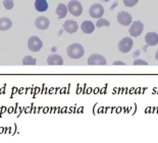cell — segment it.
Listing matches in <instances>:
<instances>
[{
	"mask_svg": "<svg viewBox=\"0 0 158 143\" xmlns=\"http://www.w3.org/2000/svg\"><path fill=\"white\" fill-rule=\"evenodd\" d=\"M66 53H68L69 58L80 59L85 54V50H84V47L82 45L78 44V43H75V44L69 46L68 49H66Z\"/></svg>",
	"mask_w": 158,
	"mask_h": 143,
	"instance_id": "obj_1",
	"label": "cell"
},
{
	"mask_svg": "<svg viewBox=\"0 0 158 143\" xmlns=\"http://www.w3.org/2000/svg\"><path fill=\"white\" fill-rule=\"evenodd\" d=\"M43 47L42 40L38 38L37 36H32L31 38L28 40V48L30 51L32 52H38Z\"/></svg>",
	"mask_w": 158,
	"mask_h": 143,
	"instance_id": "obj_2",
	"label": "cell"
},
{
	"mask_svg": "<svg viewBox=\"0 0 158 143\" xmlns=\"http://www.w3.org/2000/svg\"><path fill=\"white\" fill-rule=\"evenodd\" d=\"M68 9L73 16H80L83 13V6L78 0H70L68 4Z\"/></svg>",
	"mask_w": 158,
	"mask_h": 143,
	"instance_id": "obj_3",
	"label": "cell"
},
{
	"mask_svg": "<svg viewBox=\"0 0 158 143\" xmlns=\"http://www.w3.org/2000/svg\"><path fill=\"white\" fill-rule=\"evenodd\" d=\"M89 14L93 18H101L104 14V8L100 3H95L90 7Z\"/></svg>",
	"mask_w": 158,
	"mask_h": 143,
	"instance_id": "obj_4",
	"label": "cell"
},
{
	"mask_svg": "<svg viewBox=\"0 0 158 143\" xmlns=\"http://www.w3.org/2000/svg\"><path fill=\"white\" fill-rule=\"evenodd\" d=\"M143 29H144V25L142 21H134L132 22L131 25V28H130V35L132 37H137L141 36V34L143 33Z\"/></svg>",
	"mask_w": 158,
	"mask_h": 143,
	"instance_id": "obj_5",
	"label": "cell"
},
{
	"mask_svg": "<svg viewBox=\"0 0 158 143\" xmlns=\"http://www.w3.org/2000/svg\"><path fill=\"white\" fill-rule=\"evenodd\" d=\"M118 50L122 53H129L133 48V40L131 38H123L118 43Z\"/></svg>",
	"mask_w": 158,
	"mask_h": 143,
	"instance_id": "obj_6",
	"label": "cell"
},
{
	"mask_svg": "<svg viewBox=\"0 0 158 143\" xmlns=\"http://www.w3.org/2000/svg\"><path fill=\"white\" fill-rule=\"evenodd\" d=\"M117 21L124 26H129L130 25H132L133 17L130 13H127L126 11H120L117 14Z\"/></svg>",
	"mask_w": 158,
	"mask_h": 143,
	"instance_id": "obj_7",
	"label": "cell"
},
{
	"mask_svg": "<svg viewBox=\"0 0 158 143\" xmlns=\"http://www.w3.org/2000/svg\"><path fill=\"white\" fill-rule=\"evenodd\" d=\"M88 64L89 65H105L106 59L102 55L99 54H93L88 58Z\"/></svg>",
	"mask_w": 158,
	"mask_h": 143,
	"instance_id": "obj_8",
	"label": "cell"
},
{
	"mask_svg": "<svg viewBox=\"0 0 158 143\" xmlns=\"http://www.w3.org/2000/svg\"><path fill=\"white\" fill-rule=\"evenodd\" d=\"M49 25H50V21L46 16H39V17H37L36 21H35L36 28L39 29H42V31L48 29Z\"/></svg>",
	"mask_w": 158,
	"mask_h": 143,
	"instance_id": "obj_9",
	"label": "cell"
},
{
	"mask_svg": "<svg viewBox=\"0 0 158 143\" xmlns=\"http://www.w3.org/2000/svg\"><path fill=\"white\" fill-rule=\"evenodd\" d=\"M63 29L66 33L69 34H75V33L78 31L79 25L77 24V21H66L64 24H63Z\"/></svg>",
	"mask_w": 158,
	"mask_h": 143,
	"instance_id": "obj_10",
	"label": "cell"
},
{
	"mask_svg": "<svg viewBox=\"0 0 158 143\" xmlns=\"http://www.w3.org/2000/svg\"><path fill=\"white\" fill-rule=\"evenodd\" d=\"M145 41L148 46L154 47V46L158 45V34H156V33H154V32L148 33L145 37Z\"/></svg>",
	"mask_w": 158,
	"mask_h": 143,
	"instance_id": "obj_11",
	"label": "cell"
},
{
	"mask_svg": "<svg viewBox=\"0 0 158 143\" xmlns=\"http://www.w3.org/2000/svg\"><path fill=\"white\" fill-rule=\"evenodd\" d=\"M47 63L49 65H62L63 64V59L61 56L57 54H52L49 55L47 58Z\"/></svg>",
	"mask_w": 158,
	"mask_h": 143,
	"instance_id": "obj_12",
	"label": "cell"
},
{
	"mask_svg": "<svg viewBox=\"0 0 158 143\" xmlns=\"http://www.w3.org/2000/svg\"><path fill=\"white\" fill-rule=\"evenodd\" d=\"M81 29H82V31L85 33V34H92L94 32V29H95V25L93 24L92 21H85L81 25Z\"/></svg>",
	"mask_w": 158,
	"mask_h": 143,
	"instance_id": "obj_13",
	"label": "cell"
},
{
	"mask_svg": "<svg viewBox=\"0 0 158 143\" xmlns=\"http://www.w3.org/2000/svg\"><path fill=\"white\" fill-rule=\"evenodd\" d=\"M69 9H68V6H65L63 3H59L57 5V8H56V14L58 16L59 19H61L63 17L66 16V13H68Z\"/></svg>",
	"mask_w": 158,
	"mask_h": 143,
	"instance_id": "obj_14",
	"label": "cell"
},
{
	"mask_svg": "<svg viewBox=\"0 0 158 143\" xmlns=\"http://www.w3.org/2000/svg\"><path fill=\"white\" fill-rule=\"evenodd\" d=\"M35 8L37 11L44 12L48 9V2L47 0H36L35 1Z\"/></svg>",
	"mask_w": 158,
	"mask_h": 143,
	"instance_id": "obj_15",
	"label": "cell"
},
{
	"mask_svg": "<svg viewBox=\"0 0 158 143\" xmlns=\"http://www.w3.org/2000/svg\"><path fill=\"white\" fill-rule=\"evenodd\" d=\"M12 26V21L8 17L0 18V31H7Z\"/></svg>",
	"mask_w": 158,
	"mask_h": 143,
	"instance_id": "obj_16",
	"label": "cell"
},
{
	"mask_svg": "<svg viewBox=\"0 0 158 143\" xmlns=\"http://www.w3.org/2000/svg\"><path fill=\"white\" fill-rule=\"evenodd\" d=\"M36 63H37L36 58L32 57V56L27 55L23 59V65H36Z\"/></svg>",
	"mask_w": 158,
	"mask_h": 143,
	"instance_id": "obj_17",
	"label": "cell"
},
{
	"mask_svg": "<svg viewBox=\"0 0 158 143\" xmlns=\"http://www.w3.org/2000/svg\"><path fill=\"white\" fill-rule=\"evenodd\" d=\"M3 6L6 10H10L15 6V2H13V0H3Z\"/></svg>",
	"mask_w": 158,
	"mask_h": 143,
	"instance_id": "obj_18",
	"label": "cell"
},
{
	"mask_svg": "<svg viewBox=\"0 0 158 143\" xmlns=\"http://www.w3.org/2000/svg\"><path fill=\"white\" fill-rule=\"evenodd\" d=\"M97 28H101V26H110V22L107 21V19H104V18H99L98 21L96 24Z\"/></svg>",
	"mask_w": 158,
	"mask_h": 143,
	"instance_id": "obj_19",
	"label": "cell"
},
{
	"mask_svg": "<svg viewBox=\"0 0 158 143\" xmlns=\"http://www.w3.org/2000/svg\"><path fill=\"white\" fill-rule=\"evenodd\" d=\"M138 2H139V0H123V4L127 7H134L135 5H137Z\"/></svg>",
	"mask_w": 158,
	"mask_h": 143,
	"instance_id": "obj_20",
	"label": "cell"
},
{
	"mask_svg": "<svg viewBox=\"0 0 158 143\" xmlns=\"http://www.w3.org/2000/svg\"><path fill=\"white\" fill-rule=\"evenodd\" d=\"M134 65H148V62L144 61L142 59H136L134 61Z\"/></svg>",
	"mask_w": 158,
	"mask_h": 143,
	"instance_id": "obj_21",
	"label": "cell"
},
{
	"mask_svg": "<svg viewBox=\"0 0 158 143\" xmlns=\"http://www.w3.org/2000/svg\"><path fill=\"white\" fill-rule=\"evenodd\" d=\"M113 65H126L123 61H115L113 62Z\"/></svg>",
	"mask_w": 158,
	"mask_h": 143,
	"instance_id": "obj_22",
	"label": "cell"
},
{
	"mask_svg": "<svg viewBox=\"0 0 158 143\" xmlns=\"http://www.w3.org/2000/svg\"><path fill=\"white\" fill-rule=\"evenodd\" d=\"M155 59L158 60V50H157V52H156V54H155Z\"/></svg>",
	"mask_w": 158,
	"mask_h": 143,
	"instance_id": "obj_23",
	"label": "cell"
}]
</instances>
